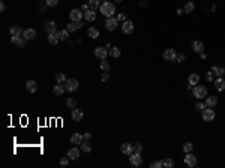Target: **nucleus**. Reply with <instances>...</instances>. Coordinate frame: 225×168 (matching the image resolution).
Segmentation results:
<instances>
[{
    "label": "nucleus",
    "mask_w": 225,
    "mask_h": 168,
    "mask_svg": "<svg viewBox=\"0 0 225 168\" xmlns=\"http://www.w3.org/2000/svg\"><path fill=\"white\" fill-rule=\"evenodd\" d=\"M116 2H117V3H120V2H123V0H116Z\"/></svg>",
    "instance_id": "bf43d9fd"
},
{
    "label": "nucleus",
    "mask_w": 225,
    "mask_h": 168,
    "mask_svg": "<svg viewBox=\"0 0 225 168\" xmlns=\"http://www.w3.org/2000/svg\"><path fill=\"white\" fill-rule=\"evenodd\" d=\"M194 9H195V3H194V2H188V3L185 5V8H183L185 14H191V12H194Z\"/></svg>",
    "instance_id": "c756f323"
},
{
    "label": "nucleus",
    "mask_w": 225,
    "mask_h": 168,
    "mask_svg": "<svg viewBox=\"0 0 225 168\" xmlns=\"http://www.w3.org/2000/svg\"><path fill=\"white\" fill-rule=\"evenodd\" d=\"M57 35H59V38H60V41H66V39L69 38V32L65 29V30H59Z\"/></svg>",
    "instance_id": "f704fd0d"
},
{
    "label": "nucleus",
    "mask_w": 225,
    "mask_h": 168,
    "mask_svg": "<svg viewBox=\"0 0 225 168\" xmlns=\"http://www.w3.org/2000/svg\"><path fill=\"white\" fill-rule=\"evenodd\" d=\"M84 141V137L81 134H72L71 135V143L75 146H81V143Z\"/></svg>",
    "instance_id": "f3484780"
},
{
    "label": "nucleus",
    "mask_w": 225,
    "mask_h": 168,
    "mask_svg": "<svg viewBox=\"0 0 225 168\" xmlns=\"http://www.w3.org/2000/svg\"><path fill=\"white\" fill-rule=\"evenodd\" d=\"M87 36L90 38V39H98V38H99V30H98L96 27H90V29L87 30Z\"/></svg>",
    "instance_id": "bb28decb"
},
{
    "label": "nucleus",
    "mask_w": 225,
    "mask_h": 168,
    "mask_svg": "<svg viewBox=\"0 0 225 168\" xmlns=\"http://www.w3.org/2000/svg\"><path fill=\"white\" fill-rule=\"evenodd\" d=\"M200 56H201V59H206V57H207V54H206V53H204V51H203V53H201V54H200Z\"/></svg>",
    "instance_id": "13d9d810"
},
{
    "label": "nucleus",
    "mask_w": 225,
    "mask_h": 168,
    "mask_svg": "<svg viewBox=\"0 0 225 168\" xmlns=\"http://www.w3.org/2000/svg\"><path fill=\"white\" fill-rule=\"evenodd\" d=\"M23 38H24V39H27V41L35 39V38H36V30H35V29H26V30H24V33H23Z\"/></svg>",
    "instance_id": "4be33fe9"
},
{
    "label": "nucleus",
    "mask_w": 225,
    "mask_h": 168,
    "mask_svg": "<svg viewBox=\"0 0 225 168\" xmlns=\"http://www.w3.org/2000/svg\"><path fill=\"white\" fill-rule=\"evenodd\" d=\"M192 149H194V144H192V143H189V141L183 144V152H185V153H191V152H192Z\"/></svg>",
    "instance_id": "4c0bfd02"
},
{
    "label": "nucleus",
    "mask_w": 225,
    "mask_h": 168,
    "mask_svg": "<svg viewBox=\"0 0 225 168\" xmlns=\"http://www.w3.org/2000/svg\"><path fill=\"white\" fill-rule=\"evenodd\" d=\"M78 86H80V83H78V80H75V78L66 80V83H65V89H66L68 92H75V90L78 89Z\"/></svg>",
    "instance_id": "0eeeda50"
},
{
    "label": "nucleus",
    "mask_w": 225,
    "mask_h": 168,
    "mask_svg": "<svg viewBox=\"0 0 225 168\" xmlns=\"http://www.w3.org/2000/svg\"><path fill=\"white\" fill-rule=\"evenodd\" d=\"M66 80H68V78H66L65 72H59V74H56V81H57V83H62V84H63V83H66Z\"/></svg>",
    "instance_id": "72a5a7b5"
},
{
    "label": "nucleus",
    "mask_w": 225,
    "mask_h": 168,
    "mask_svg": "<svg viewBox=\"0 0 225 168\" xmlns=\"http://www.w3.org/2000/svg\"><path fill=\"white\" fill-rule=\"evenodd\" d=\"M66 89H65V86L62 84V83H57L56 86H54V89H53V93L56 95V96H60V95H63Z\"/></svg>",
    "instance_id": "a878e982"
},
{
    "label": "nucleus",
    "mask_w": 225,
    "mask_h": 168,
    "mask_svg": "<svg viewBox=\"0 0 225 168\" xmlns=\"http://www.w3.org/2000/svg\"><path fill=\"white\" fill-rule=\"evenodd\" d=\"M89 6H90V9L96 11V9L101 8V2L99 0H89Z\"/></svg>",
    "instance_id": "7c9ffc66"
},
{
    "label": "nucleus",
    "mask_w": 225,
    "mask_h": 168,
    "mask_svg": "<svg viewBox=\"0 0 225 168\" xmlns=\"http://www.w3.org/2000/svg\"><path fill=\"white\" fill-rule=\"evenodd\" d=\"M185 165H188L189 168L197 165V156L192 155V152H191V153H186V156H185Z\"/></svg>",
    "instance_id": "9b49d317"
},
{
    "label": "nucleus",
    "mask_w": 225,
    "mask_h": 168,
    "mask_svg": "<svg viewBox=\"0 0 225 168\" xmlns=\"http://www.w3.org/2000/svg\"><path fill=\"white\" fill-rule=\"evenodd\" d=\"M117 24H119V20H117V17H110V18L105 20V29H107L108 32L116 30V29H117Z\"/></svg>",
    "instance_id": "39448f33"
},
{
    "label": "nucleus",
    "mask_w": 225,
    "mask_h": 168,
    "mask_svg": "<svg viewBox=\"0 0 225 168\" xmlns=\"http://www.w3.org/2000/svg\"><path fill=\"white\" fill-rule=\"evenodd\" d=\"M81 150H83V152H86V153H89V152L92 150V144H90V141H89V140H84V141L81 143Z\"/></svg>",
    "instance_id": "2f4dec72"
},
{
    "label": "nucleus",
    "mask_w": 225,
    "mask_h": 168,
    "mask_svg": "<svg viewBox=\"0 0 225 168\" xmlns=\"http://www.w3.org/2000/svg\"><path fill=\"white\" fill-rule=\"evenodd\" d=\"M213 86L218 92H224L225 90V78L224 77H218L215 81H213Z\"/></svg>",
    "instance_id": "f8f14e48"
},
{
    "label": "nucleus",
    "mask_w": 225,
    "mask_h": 168,
    "mask_svg": "<svg viewBox=\"0 0 225 168\" xmlns=\"http://www.w3.org/2000/svg\"><path fill=\"white\" fill-rule=\"evenodd\" d=\"M176 56H177V53H176L174 48H167V50L162 53V59H164V60H168V62H174Z\"/></svg>",
    "instance_id": "1a4fd4ad"
},
{
    "label": "nucleus",
    "mask_w": 225,
    "mask_h": 168,
    "mask_svg": "<svg viewBox=\"0 0 225 168\" xmlns=\"http://www.w3.org/2000/svg\"><path fill=\"white\" fill-rule=\"evenodd\" d=\"M81 27H83V23H81V21H77V23H75V21H71L69 24L66 26V30H68L69 33H74V32H77V30L81 29Z\"/></svg>",
    "instance_id": "ddd939ff"
},
{
    "label": "nucleus",
    "mask_w": 225,
    "mask_h": 168,
    "mask_svg": "<svg viewBox=\"0 0 225 168\" xmlns=\"http://www.w3.org/2000/svg\"><path fill=\"white\" fill-rule=\"evenodd\" d=\"M89 9H90V6H89V3H84V5L81 6V11H83V12H86V11H89Z\"/></svg>",
    "instance_id": "603ef678"
},
{
    "label": "nucleus",
    "mask_w": 225,
    "mask_h": 168,
    "mask_svg": "<svg viewBox=\"0 0 225 168\" xmlns=\"http://www.w3.org/2000/svg\"><path fill=\"white\" fill-rule=\"evenodd\" d=\"M84 18H86L87 21H95V20H96V12H95L93 9H89V11L84 12Z\"/></svg>",
    "instance_id": "c85d7f7f"
},
{
    "label": "nucleus",
    "mask_w": 225,
    "mask_h": 168,
    "mask_svg": "<svg viewBox=\"0 0 225 168\" xmlns=\"http://www.w3.org/2000/svg\"><path fill=\"white\" fill-rule=\"evenodd\" d=\"M206 105L209 108H215L218 105V96H206Z\"/></svg>",
    "instance_id": "412c9836"
},
{
    "label": "nucleus",
    "mask_w": 225,
    "mask_h": 168,
    "mask_svg": "<svg viewBox=\"0 0 225 168\" xmlns=\"http://www.w3.org/2000/svg\"><path fill=\"white\" fill-rule=\"evenodd\" d=\"M120 150H122V153H125V155L129 156L131 153H134V144H131V143H123Z\"/></svg>",
    "instance_id": "aec40b11"
},
{
    "label": "nucleus",
    "mask_w": 225,
    "mask_h": 168,
    "mask_svg": "<svg viewBox=\"0 0 225 168\" xmlns=\"http://www.w3.org/2000/svg\"><path fill=\"white\" fill-rule=\"evenodd\" d=\"M129 164H131L132 167H141V164H143L141 153H138V152L131 153V155H129Z\"/></svg>",
    "instance_id": "7ed1b4c3"
},
{
    "label": "nucleus",
    "mask_w": 225,
    "mask_h": 168,
    "mask_svg": "<svg viewBox=\"0 0 225 168\" xmlns=\"http://www.w3.org/2000/svg\"><path fill=\"white\" fill-rule=\"evenodd\" d=\"M44 29H45L47 33H54V32H57V30H56V23H54L53 20L47 21V23L44 24Z\"/></svg>",
    "instance_id": "5701e85b"
},
{
    "label": "nucleus",
    "mask_w": 225,
    "mask_h": 168,
    "mask_svg": "<svg viewBox=\"0 0 225 168\" xmlns=\"http://www.w3.org/2000/svg\"><path fill=\"white\" fill-rule=\"evenodd\" d=\"M108 80H110V74H108V72H102V75H101V81H108Z\"/></svg>",
    "instance_id": "09e8293b"
},
{
    "label": "nucleus",
    "mask_w": 225,
    "mask_h": 168,
    "mask_svg": "<svg viewBox=\"0 0 225 168\" xmlns=\"http://www.w3.org/2000/svg\"><path fill=\"white\" fill-rule=\"evenodd\" d=\"M174 62H176V63H185V62H186V56H185V54H177L176 59H174Z\"/></svg>",
    "instance_id": "ea45409f"
},
{
    "label": "nucleus",
    "mask_w": 225,
    "mask_h": 168,
    "mask_svg": "<svg viewBox=\"0 0 225 168\" xmlns=\"http://www.w3.org/2000/svg\"><path fill=\"white\" fill-rule=\"evenodd\" d=\"M83 137H84V140H89V141L92 140V134H89V132H87V134H84Z\"/></svg>",
    "instance_id": "864d4df0"
},
{
    "label": "nucleus",
    "mask_w": 225,
    "mask_h": 168,
    "mask_svg": "<svg viewBox=\"0 0 225 168\" xmlns=\"http://www.w3.org/2000/svg\"><path fill=\"white\" fill-rule=\"evenodd\" d=\"M5 9H6V5L2 2V3H0V12H5Z\"/></svg>",
    "instance_id": "5fc2aeb1"
},
{
    "label": "nucleus",
    "mask_w": 225,
    "mask_h": 168,
    "mask_svg": "<svg viewBox=\"0 0 225 168\" xmlns=\"http://www.w3.org/2000/svg\"><path fill=\"white\" fill-rule=\"evenodd\" d=\"M20 38H21V36H11V42L17 45V42H18V41H20Z\"/></svg>",
    "instance_id": "3c124183"
},
{
    "label": "nucleus",
    "mask_w": 225,
    "mask_h": 168,
    "mask_svg": "<svg viewBox=\"0 0 225 168\" xmlns=\"http://www.w3.org/2000/svg\"><path fill=\"white\" fill-rule=\"evenodd\" d=\"M99 2H101V3H104V2H107V0H99Z\"/></svg>",
    "instance_id": "052dcab7"
},
{
    "label": "nucleus",
    "mask_w": 225,
    "mask_h": 168,
    "mask_svg": "<svg viewBox=\"0 0 225 168\" xmlns=\"http://www.w3.org/2000/svg\"><path fill=\"white\" fill-rule=\"evenodd\" d=\"M99 11H101V14L104 15L105 18H110V17H114V14H116V6H114L113 2H108V0H107L104 3H101Z\"/></svg>",
    "instance_id": "f257e3e1"
},
{
    "label": "nucleus",
    "mask_w": 225,
    "mask_h": 168,
    "mask_svg": "<svg viewBox=\"0 0 225 168\" xmlns=\"http://www.w3.org/2000/svg\"><path fill=\"white\" fill-rule=\"evenodd\" d=\"M204 108H207V105H206V102H197V104H195V110H197V111H203V110H204Z\"/></svg>",
    "instance_id": "58836bf2"
},
{
    "label": "nucleus",
    "mask_w": 225,
    "mask_h": 168,
    "mask_svg": "<svg viewBox=\"0 0 225 168\" xmlns=\"http://www.w3.org/2000/svg\"><path fill=\"white\" fill-rule=\"evenodd\" d=\"M9 33H11V36H21V35L24 33V30H23L20 26H12V27L9 29Z\"/></svg>",
    "instance_id": "393cba45"
},
{
    "label": "nucleus",
    "mask_w": 225,
    "mask_h": 168,
    "mask_svg": "<svg viewBox=\"0 0 225 168\" xmlns=\"http://www.w3.org/2000/svg\"><path fill=\"white\" fill-rule=\"evenodd\" d=\"M84 18V12L81 11V9H72L69 12V20L71 21H81V20Z\"/></svg>",
    "instance_id": "423d86ee"
},
{
    "label": "nucleus",
    "mask_w": 225,
    "mask_h": 168,
    "mask_svg": "<svg viewBox=\"0 0 225 168\" xmlns=\"http://www.w3.org/2000/svg\"><path fill=\"white\" fill-rule=\"evenodd\" d=\"M117 20H119V23H123V21H126V14H119L117 15Z\"/></svg>",
    "instance_id": "8fccbe9b"
},
{
    "label": "nucleus",
    "mask_w": 225,
    "mask_h": 168,
    "mask_svg": "<svg viewBox=\"0 0 225 168\" xmlns=\"http://www.w3.org/2000/svg\"><path fill=\"white\" fill-rule=\"evenodd\" d=\"M188 84L189 86H197V84H200V75L197 74V72H192V74L188 77Z\"/></svg>",
    "instance_id": "a211bd4d"
},
{
    "label": "nucleus",
    "mask_w": 225,
    "mask_h": 168,
    "mask_svg": "<svg viewBox=\"0 0 225 168\" xmlns=\"http://www.w3.org/2000/svg\"><path fill=\"white\" fill-rule=\"evenodd\" d=\"M59 3V0H45V5L47 6H56Z\"/></svg>",
    "instance_id": "de8ad7c7"
},
{
    "label": "nucleus",
    "mask_w": 225,
    "mask_h": 168,
    "mask_svg": "<svg viewBox=\"0 0 225 168\" xmlns=\"http://www.w3.org/2000/svg\"><path fill=\"white\" fill-rule=\"evenodd\" d=\"M201 116H203V120L204 122H213L215 120V117H216V113L213 108H204L203 111H201Z\"/></svg>",
    "instance_id": "20e7f679"
},
{
    "label": "nucleus",
    "mask_w": 225,
    "mask_h": 168,
    "mask_svg": "<svg viewBox=\"0 0 225 168\" xmlns=\"http://www.w3.org/2000/svg\"><path fill=\"white\" fill-rule=\"evenodd\" d=\"M66 105H68L69 108H75V107H77V101H75L74 98H69V99L66 101Z\"/></svg>",
    "instance_id": "a19ab883"
},
{
    "label": "nucleus",
    "mask_w": 225,
    "mask_h": 168,
    "mask_svg": "<svg viewBox=\"0 0 225 168\" xmlns=\"http://www.w3.org/2000/svg\"><path fill=\"white\" fill-rule=\"evenodd\" d=\"M68 158L71 161H77L80 158V149L78 147H72V149L68 150Z\"/></svg>",
    "instance_id": "6ab92c4d"
},
{
    "label": "nucleus",
    "mask_w": 225,
    "mask_h": 168,
    "mask_svg": "<svg viewBox=\"0 0 225 168\" xmlns=\"http://www.w3.org/2000/svg\"><path fill=\"white\" fill-rule=\"evenodd\" d=\"M110 54H111L113 57H116V59L120 57V54H122L120 48H117V47H111V48H110Z\"/></svg>",
    "instance_id": "c9c22d12"
},
{
    "label": "nucleus",
    "mask_w": 225,
    "mask_h": 168,
    "mask_svg": "<svg viewBox=\"0 0 225 168\" xmlns=\"http://www.w3.org/2000/svg\"><path fill=\"white\" fill-rule=\"evenodd\" d=\"M192 95H194V98H197V99H206V96H207V89H206L204 86L197 84V86H194V89H192Z\"/></svg>",
    "instance_id": "f03ea898"
},
{
    "label": "nucleus",
    "mask_w": 225,
    "mask_h": 168,
    "mask_svg": "<svg viewBox=\"0 0 225 168\" xmlns=\"http://www.w3.org/2000/svg\"><path fill=\"white\" fill-rule=\"evenodd\" d=\"M108 56V50L105 47H96L95 48V57H98L99 60H104Z\"/></svg>",
    "instance_id": "9d476101"
},
{
    "label": "nucleus",
    "mask_w": 225,
    "mask_h": 168,
    "mask_svg": "<svg viewBox=\"0 0 225 168\" xmlns=\"http://www.w3.org/2000/svg\"><path fill=\"white\" fill-rule=\"evenodd\" d=\"M140 6H141V8H144V6H147V2H141V3H140Z\"/></svg>",
    "instance_id": "4d7b16f0"
},
{
    "label": "nucleus",
    "mask_w": 225,
    "mask_h": 168,
    "mask_svg": "<svg viewBox=\"0 0 225 168\" xmlns=\"http://www.w3.org/2000/svg\"><path fill=\"white\" fill-rule=\"evenodd\" d=\"M69 158H68V156H66V158H62V159H60V165H62V167H66V165H68V164H69Z\"/></svg>",
    "instance_id": "a18cd8bd"
},
{
    "label": "nucleus",
    "mask_w": 225,
    "mask_h": 168,
    "mask_svg": "<svg viewBox=\"0 0 225 168\" xmlns=\"http://www.w3.org/2000/svg\"><path fill=\"white\" fill-rule=\"evenodd\" d=\"M141 150H143V144H141V143H135V144H134V152L141 153Z\"/></svg>",
    "instance_id": "49530a36"
},
{
    "label": "nucleus",
    "mask_w": 225,
    "mask_h": 168,
    "mask_svg": "<svg viewBox=\"0 0 225 168\" xmlns=\"http://www.w3.org/2000/svg\"><path fill=\"white\" fill-rule=\"evenodd\" d=\"M110 68H111V65L108 63V60H107V59L101 60V69H102V72H108V71H110Z\"/></svg>",
    "instance_id": "473e14b6"
},
{
    "label": "nucleus",
    "mask_w": 225,
    "mask_h": 168,
    "mask_svg": "<svg viewBox=\"0 0 225 168\" xmlns=\"http://www.w3.org/2000/svg\"><path fill=\"white\" fill-rule=\"evenodd\" d=\"M161 167H164V162L162 161H155V162L150 164V168H161Z\"/></svg>",
    "instance_id": "37998d69"
},
{
    "label": "nucleus",
    "mask_w": 225,
    "mask_h": 168,
    "mask_svg": "<svg viewBox=\"0 0 225 168\" xmlns=\"http://www.w3.org/2000/svg\"><path fill=\"white\" fill-rule=\"evenodd\" d=\"M213 72H212V71H209V72H206V77H204V78H206V81H209V83H212V81H213Z\"/></svg>",
    "instance_id": "c03bdc74"
},
{
    "label": "nucleus",
    "mask_w": 225,
    "mask_h": 168,
    "mask_svg": "<svg viewBox=\"0 0 225 168\" xmlns=\"http://www.w3.org/2000/svg\"><path fill=\"white\" fill-rule=\"evenodd\" d=\"M48 42L51 44V45H56V44H59L60 42V38L57 35V32H54V33H48Z\"/></svg>",
    "instance_id": "cd10ccee"
},
{
    "label": "nucleus",
    "mask_w": 225,
    "mask_h": 168,
    "mask_svg": "<svg viewBox=\"0 0 225 168\" xmlns=\"http://www.w3.org/2000/svg\"><path fill=\"white\" fill-rule=\"evenodd\" d=\"M192 50H194V53L201 54V53L204 51V44H203L201 41H194V42H192Z\"/></svg>",
    "instance_id": "dca6fc26"
},
{
    "label": "nucleus",
    "mask_w": 225,
    "mask_h": 168,
    "mask_svg": "<svg viewBox=\"0 0 225 168\" xmlns=\"http://www.w3.org/2000/svg\"><path fill=\"white\" fill-rule=\"evenodd\" d=\"M26 42H27V39H24V38L21 36L20 38V41L17 42V47L18 48H26Z\"/></svg>",
    "instance_id": "79ce46f5"
},
{
    "label": "nucleus",
    "mask_w": 225,
    "mask_h": 168,
    "mask_svg": "<svg viewBox=\"0 0 225 168\" xmlns=\"http://www.w3.org/2000/svg\"><path fill=\"white\" fill-rule=\"evenodd\" d=\"M210 71L216 75V77H225V68H222V66H216V65H213Z\"/></svg>",
    "instance_id": "b1692460"
},
{
    "label": "nucleus",
    "mask_w": 225,
    "mask_h": 168,
    "mask_svg": "<svg viewBox=\"0 0 225 168\" xmlns=\"http://www.w3.org/2000/svg\"><path fill=\"white\" fill-rule=\"evenodd\" d=\"M162 162H164V167L165 168H173L174 165H176L174 159H171V158H167V159H164Z\"/></svg>",
    "instance_id": "e433bc0d"
},
{
    "label": "nucleus",
    "mask_w": 225,
    "mask_h": 168,
    "mask_svg": "<svg viewBox=\"0 0 225 168\" xmlns=\"http://www.w3.org/2000/svg\"><path fill=\"white\" fill-rule=\"evenodd\" d=\"M26 90L30 92V93H36V92H38V83H36L35 80L26 81Z\"/></svg>",
    "instance_id": "2eb2a0df"
},
{
    "label": "nucleus",
    "mask_w": 225,
    "mask_h": 168,
    "mask_svg": "<svg viewBox=\"0 0 225 168\" xmlns=\"http://www.w3.org/2000/svg\"><path fill=\"white\" fill-rule=\"evenodd\" d=\"M71 116H72V120L74 122H80L84 117V113H83V110H80V108H72Z\"/></svg>",
    "instance_id": "4468645a"
},
{
    "label": "nucleus",
    "mask_w": 225,
    "mask_h": 168,
    "mask_svg": "<svg viewBox=\"0 0 225 168\" xmlns=\"http://www.w3.org/2000/svg\"><path fill=\"white\" fill-rule=\"evenodd\" d=\"M176 14H177V15H182V14H185V11H183V9H177Z\"/></svg>",
    "instance_id": "6e6d98bb"
},
{
    "label": "nucleus",
    "mask_w": 225,
    "mask_h": 168,
    "mask_svg": "<svg viewBox=\"0 0 225 168\" xmlns=\"http://www.w3.org/2000/svg\"><path fill=\"white\" fill-rule=\"evenodd\" d=\"M122 32H123L125 35H131V33L134 32V23H132L131 20L123 21V23H122Z\"/></svg>",
    "instance_id": "6e6552de"
}]
</instances>
